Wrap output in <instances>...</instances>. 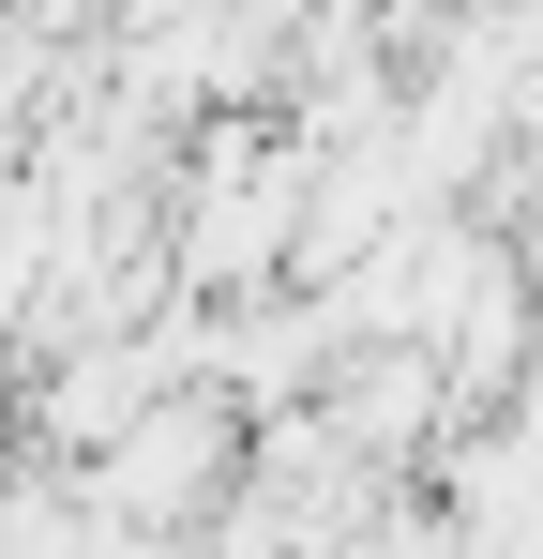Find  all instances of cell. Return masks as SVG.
Returning <instances> with one entry per match:
<instances>
[{
    "label": "cell",
    "mask_w": 543,
    "mask_h": 559,
    "mask_svg": "<svg viewBox=\"0 0 543 559\" xmlns=\"http://www.w3.org/2000/svg\"><path fill=\"white\" fill-rule=\"evenodd\" d=\"M212 424H136V454L106 468V499H121V514H181V499H212Z\"/></svg>",
    "instance_id": "1"
}]
</instances>
